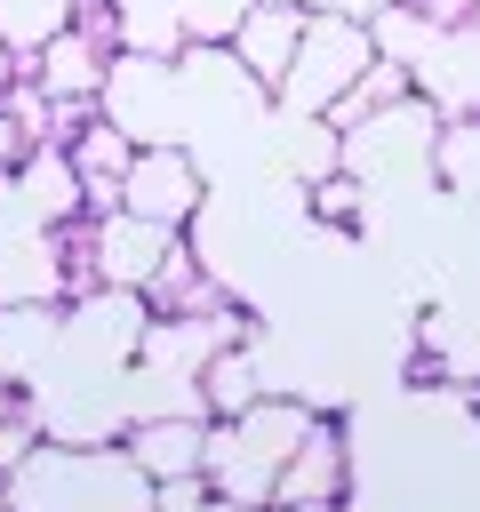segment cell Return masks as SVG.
<instances>
[{
	"label": "cell",
	"instance_id": "cell-1",
	"mask_svg": "<svg viewBox=\"0 0 480 512\" xmlns=\"http://www.w3.org/2000/svg\"><path fill=\"white\" fill-rule=\"evenodd\" d=\"M152 480L120 440H32L8 464V512H152Z\"/></svg>",
	"mask_w": 480,
	"mask_h": 512
},
{
	"label": "cell",
	"instance_id": "cell-2",
	"mask_svg": "<svg viewBox=\"0 0 480 512\" xmlns=\"http://www.w3.org/2000/svg\"><path fill=\"white\" fill-rule=\"evenodd\" d=\"M312 424H320V408H304L288 392H264L240 416H216L208 424V488L232 496V504L272 512V488H280V472H288V456L304 448Z\"/></svg>",
	"mask_w": 480,
	"mask_h": 512
},
{
	"label": "cell",
	"instance_id": "cell-3",
	"mask_svg": "<svg viewBox=\"0 0 480 512\" xmlns=\"http://www.w3.org/2000/svg\"><path fill=\"white\" fill-rule=\"evenodd\" d=\"M368 32H376V48L408 72V88H416L440 120L480 112V16H472V24H424L416 8L384 0V8L368 16Z\"/></svg>",
	"mask_w": 480,
	"mask_h": 512
},
{
	"label": "cell",
	"instance_id": "cell-4",
	"mask_svg": "<svg viewBox=\"0 0 480 512\" xmlns=\"http://www.w3.org/2000/svg\"><path fill=\"white\" fill-rule=\"evenodd\" d=\"M376 56H384V48H376L368 16L304 8V40H296V56H288V72H280L272 104H280V112H336V104L368 80V64H376Z\"/></svg>",
	"mask_w": 480,
	"mask_h": 512
},
{
	"label": "cell",
	"instance_id": "cell-5",
	"mask_svg": "<svg viewBox=\"0 0 480 512\" xmlns=\"http://www.w3.org/2000/svg\"><path fill=\"white\" fill-rule=\"evenodd\" d=\"M432 136H440V112L408 88V96H392V104H376L344 128V176H360L368 192L424 184L432 176Z\"/></svg>",
	"mask_w": 480,
	"mask_h": 512
},
{
	"label": "cell",
	"instance_id": "cell-6",
	"mask_svg": "<svg viewBox=\"0 0 480 512\" xmlns=\"http://www.w3.org/2000/svg\"><path fill=\"white\" fill-rule=\"evenodd\" d=\"M96 112L112 128H128L136 144H184L192 136V96L176 80V56H136L120 48L104 64V88H96Z\"/></svg>",
	"mask_w": 480,
	"mask_h": 512
},
{
	"label": "cell",
	"instance_id": "cell-7",
	"mask_svg": "<svg viewBox=\"0 0 480 512\" xmlns=\"http://www.w3.org/2000/svg\"><path fill=\"white\" fill-rule=\"evenodd\" d=\"M104 8H112L120 48H136V56H176L184 40H232L256 0H104Z\"/></svg>",
	"mask_w": 480,
	"mask_h": 512
},
{
	"label": "cell",
	"instance_id": "cell-8",
	"mask_svg": "<svg viewBox=\"0 0 480 512\" xmlns=\"http://www.w3.org/2000/svg\"><path fill=\"white\" fill-rule=\"evenodd\" d=\"M120 208H136V216H152V224L192 232V216L208 208V176H200V160H192L184 144H136L128 184H120Z\"/></svg>",
	"mask_w": 480,
	"mask_h": 512
},
{
	"label": "cell",
	"instance_id": "cell-9",
	"mask_svg": "<svg viewBox=\"0 0 480 512\" xmlns=\"http://www.w3.org/2000/svg\"><path fill=\"white\" fill-rule=\"evenodd\" d=\"M8 208H16L24 232H64V224H80V216H88V192H80L72 152H64V144H32V152L16 160V176H8Z\"/></svg>",
	"mask_w": 480,
	"mask_h": 512
},
{
	"label": "cell",
	"instance_id": "cell-10",
	"mask_svg": "<svg viewBox=\"0 0 480 512\" xmlns=\"http://www.w3.org/2000/svg\"><path fill=\"white\" fill-rule=\"evenodd\" d=\"M120 448L144 464L152 488L168 480H208V416H136L120 432Z\"/></svg>",
	"mask_w": 480,
	"mask_h": 512
},
{
	"label": "cell",
	"instance_id": "cell-11",
	"mask_svg": "<svg viewBox=\"0 0 480 512\" xmlns=\"http://www.w3.org/2000/svg\"><path fill=\"white\" fill-rule=\"evenodd\" d=\"M344 488H352V448H344V432L320 416L312 432H304V448L288 456V472H280V488H272V504H304V512H336L344 504Z\"/></svg>",
	"mask_w": 480,
	"mask_h": 512
},
{
	"label": "cell",
	"instance_id": "cell-12",
	"mask_svg": "<svg viewBox=\"0 0 480 512\" xmlns=\"http://www.w3.org/2000/svg\"><path fill=\"white\" fill-rule=\"evenodd\" d=\"M272 168H280V184H320V176H336L344 168V128L328 120V112H280L272 104Z\"/></svg>",
	"mask_w": 480,
	"mask_h": 512
},
{
	"label": "cell",
	"instance_id": "cell-13",
	"mask_svg": "<svg viewBox=\"0 0 480 512\" xmlns=\"http://www.w3.org/2000/svg\"><path fill=\"white\" fill-rule=\"evenodd\" d=\"M296 40H304V8H296V0H256V8L240 16V32H232V56H240L248 80L272 96L280 72H288V56H296Z\"/></svg>",
	"mask_w": 480,
	"mask_h": 512
},
{
	"label": "cell",
	"instance_id": "cell-14",
	"mask_svg": "<svg viewBox=\"0 0 480 512\" xmlns=\"http://www.w3.org/2000/svg\"><path fill=\"white\" fill-rule=\"evenodd\" d=\"M56 328H64V304H0V384L8 392H32L48 376Z\"/></svg>",
	"mask_w": 480,
	"mask_h": 512
},
{
	"label": "cell",
	"instance_id": "cell-15",
	"mask_svg": "<svg viewBox=\"0 0 480 512\" xmlns=\"http://www.w3.org/2000/svg\"><path fill=\"white\" fill-rule=\"evenodd\" d=\"M64 152H72V168H80L88 216H96V208H120V184H128V160H136V136H128V128H112V120L96 112Z\"/></svg>",
	"mask_w": 480,
	"mask_h": 512
},
{
	"label": "cell",
	"instance_id": "cell-16",
	"mask_svg": "<svg viewBox=\"0 0 480 512\" xmlns=\"http://www.w3.org/2000/svg\"><path fill=\"white\" fill-rule=\"evenodd\" d=\"M264 392H272V384H264V360H256L248 336L208 352V368H200V408H208V424H216V416H240V408L264 400Z\"/></svg>",
	"mask_w": 480,
	"mask_h": 512
},
{
	"label": "cell",
	"instance_id": "cell-17",
	"mask_svg": "<svg viewBox=\"0 0 480 512\" xmlns=\"http://www.w3.org/2000/svg\"><path fill=\"white\" fill-rule=\"evenodd\" d=\"M432 184L448 200H480V112L440 120V136H432Z\"/></svg>",
	"mask_w": 480,
	"mask_h": 512
},
{
	"label": "cell",
	"instance_id": "cell-18",
	"mask_svg": "<svg viewBox=\"0 0 480 512\" xmlns=\"http://www.w3.org/2000/svg\"><path fill=\"white\" fill-rule=\"evenodd\" d=\"M72 16H80V0H0V48L32 64V48H48Z\"/></svg>",
	"mask_w": 480,
	"mask_h": 512
},
{
	"label": "cell",
	"instance_id": "cell-19",
	"mask_svg": "<svg viewBox=\"0 0 480 512\" xmlns=\"http://www.w3.org/2000/svg\"><path fill=\"white\" fill-rule=\"evenodd\" d=\"M304 208H312L320 224H368V184L336 168V176H320V184L304 192Z\"/></svg>",
	"mask_w": 480,
	"mask_h": 512
},
{
	"label": "cell",
	"instance_id": "cell-20",
	"mask_svg": "<svg viewBox=\"0 0 480 512\" xmlns=\"http://www.w3.org/2000/svg\"><path fill=\"white\" fill-rule=\"evenodd\" d=\"M152 512H256V504H232V496H216L208 480H168V488L152 496Z\"/></svg>",
	"mask_w": 480,
	"mask_h": 512
},
{
	"label": "cell",
	"instance_id": "cell-21",
	"mask_svg": "<svg viewBox=\"0 0 480 512\" xmlns=\"http://www.w3.org/2000/svg\"><path fill=\"white\" fill-rule=\"evenodd\" d=\"M16 232H24V224H16V208H8V184H0V248H8Z\"/></svg>",
	"mask_w": 480,
	"mask_h": 512
},
{
	"label": "cell",
	"instance_id": "cell-22",
	"mask_svg": "<svg viewBox=\"0 0 480 512\" xmlns=\"http://www.w3.org/2000/svg\"><path fill=\"white\" fill-rule=\"evenodd\" d=\"M0 512H8V472H0Z\"/></svg>",
	"mask_w": 480,
	"mask_h": 512
},
{
	"label": "cell",
	"instance_id": "cell-23",
	"mask_svg": "<svg viewBox=\"0 0 480 512\" xmlns=\"http://www.w3.org/2000/svg\"><path fill=\"white\" fill-rule=\"evenodd\" d=\"M0 96H8V80H0Z\"/></svg>",
	"mask_w": 480,
	"mask_h": 512
}]
</instances>
